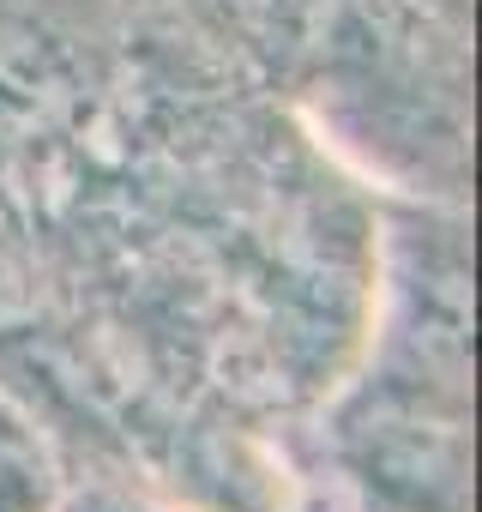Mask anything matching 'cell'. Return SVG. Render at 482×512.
<instances>
[{
  "instance_id": "3",
  "label": "cell",
  "mask_w": 482,
  "mask_h": 512,
  "mask_svg": "<svg viewBox=\"0 0 482 512\" xmlns=\"http://www.w3.org/2000/svg\"><path fill=\"white\" fill-rule=\"evenodd\" d=\"M55 512H163V506H151L127 488H79V494H61Z\"/></svg>"
},
{
  "instance_id": "2",
  "label": "cell",
  "mask_w": 482,
  "mask_h": 512,
  "mask_svg": "<svg viewBox=\"0 0 482 512\" xmlns=\"http://www.w3.org/2000/svg\"><path fill=\"white\" fill-rule=\"evenodd\" d=\"M61 482L43 434L0 398V512H55Z\"/></svg>"
},
{
  "instance_id": "1",
  "label": "cell",
  "mask_w": 482,
  "mask_h": 512,
  "mask_svg": "<svg viewBox=\"0 0 482 512\" xmlns=\"http://www.w3.org/2000/svg\"><path fill=\"white\" fill-rule=\"evenodd\" d=\"M464 43V0H326L308 43L338 139L362 145L398 193H422L434 205L464 193Z\"/></svg>"
}]
</instances>
